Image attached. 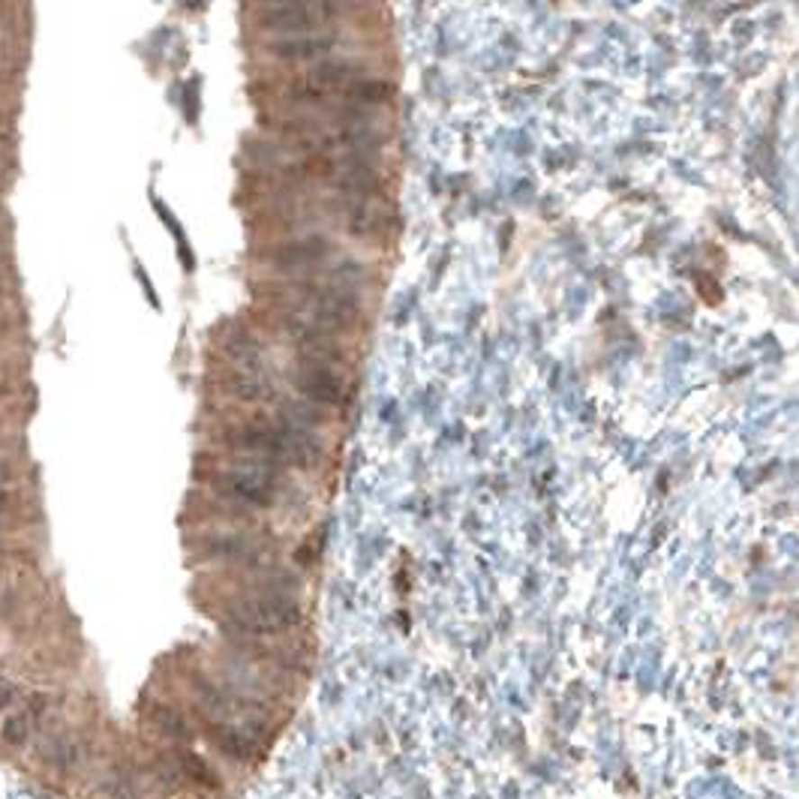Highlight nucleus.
<instances>
[{"instance_id": "18", "label": "nucleus", "mask_w": 799, "mask_h": 799, "mask_svg": "<svg viewBox=\"0 0 799 799\" xmlns=\"http://www.w3.org/2000/svg\"><path fill=\"white\" fill-rule=\"evenodd\" d=\"M15 700H19V686L0 676V709H10Z\"/></svg>"}, {"instance_id": "2", "label": "nucleus", "mask_w": 799, "mask_h": 799, "mask_svg": "<svg viewBox=\"0 0 799 799\" xmlns=\"http://www.w3.org/2000/svg\"><path fill=\"white\" fill-rule=\"evenodd\" d=\"M307 298L313 301V319L328 334L349 331L361 316V298L352 289L343 286H325V289H307Z\"/></svg>"}, {"instance_id": "11", "label": "nucleus", "mask_w": 799, "mask_h": 799, "mask_svg": "<svg viewBox=\"0 0 799 799\" xmlns=\"http://www.w3.org/2000/svg\"><path fill=\"white\" fill-rule=\"evenodd\" d=\"M346 91L349 100L358 105H382L394 100V85L388 78H355Z\"/></svg>"}, {"instance_id": "8", "label": "nucleus", "mask_w": 799, "mask_h": 799, "mask_svg": "<svg viewBox=\"0 0 799 799\" xmlns=\"http://www.w3.org/2000/svg\"><path fill=\"white\" fill-rule=\"evenodd\" d=\"M331 49H334V37H310V33H304V37H280L268 46V51L280 60H319Z\"/></svg>"}, {"instance_id": "9", "label": "nucleus", "mask_w": 799, "mask_h": 799, "mask_svg": "<svg viewBox=\"0 0 799 799\" xmlns=\"http://www.w3.org/2000/svg\"><path fill=\"white\" fill-rule=\"evenodd\" d=\"M222 388L241 403H268L274 397V385L268 382L262 370H253V367H241L238 373H232Z\"/></svg>"}, {"instance_id": "5", "label": "nucleus", "mask_w": 799, "mask_h": 799, "mask_svg": "<svg viewBox=\"0 0 799 799\" xmlns=\"http://www.w3.org/2000/svg\"><path fill=\"white\" fill-rule=\"evenodd\" d=\"M292 385L307 403H316V406H325V409L340 406L346 397L343 379H340V373H334V367L301 364L292 376Z\"/></svg>"}, {"instance_id": "3", "label": "nucleus", "mask_w": 799, "mask_h": 799, "mask_svg": "<svg viewBox=\"0 0 799 799\" xmlns=\"http://www.w3.org/2000/svg\"><path fill=\"white\" fill-rule=\"evenodd\" d=\"M328 15H337L334 4H271L262 10V28L289 33V37H304Z\"/></svg>"}, {"instance_id": "4", "label": "nucleus", "mask_w": 799, "mask_h": 799, "mask_svg": "<svg viewBox=\"0 0 799 799\" xmlns=\"http://www.w3.org/2000/svg\"><path fill=\"white\" fill-rule=\"evenodd\" d=\"M217 490L226 499L244 502V505L268 508L277 496V484L262 469H229L217 478Z\"/></svg>"}, {"instance_id": "21", "label": "nucleus", "mask_w": 799, "mask_h": 799, "mask_svg": "<svg viewBox=\"0 0 799 799\" xmlns=\"http://www.w3.org/2000/svg\"><path fill=\"white\" fill-rule=\"evenodd\" d=\"M6 505H10V490H6V487H0V511H4Z\"/></svg>"}, {"instance_id": "1", "label": "nucleus", "mask_w": 799, "mask_h": 799, "mask_svg": "<svg viewBox=\"0 0 799 799\" xmlns=\"http://www.w3.org/2000/svg\"><path fill=\"white\" fill-rule=\"evenodd\" d=\"M301 622V610L286 598H256L232 610V625L247 634H280Z\"/></svg>"}, {"instance_id": "15", "label": "nucleus", "mask_w": 799, "mask_h": 799, "mask_svg": "<svg viewBox=\"0 0 799 799\" xmlns=\"http://www.w3.org/2000/svg\"><path fill=\"white\" fill-rule=\"evenodd\" d=\"M331 277H334V286H343V289H352L355 292V286L364 280L367 271H364V265H358V262H352V259H346V262H340L334 271H331Z\"/></svg>"}, {"instance_id": "19", "label": "nucleus", "mask_w": 799, "mask_h": 799, "mask_svg": "<svg viewBox=\"0 0 799 799\" xmlns=\"http://www.w3.org/2000/svg\"><path fill=\"white\" fill-rule=\"evenodd\" d=\"M139 280H141V286H145V292H148L150 304H159V301H157V295H154V289H150V280H148V277L141 274V271H139Z\"/></svg>"}, {"instance_id": "17", "label": "nucleus", "mask_w": 799, "mask_h": 799, "mask_svg": "<svg viewBox=\"0 0 799 799\" xmlns=\"http://www.w3.org/2000/svg\"><path fill=\"white\" fill-rule=\"evenodd\" d=\"M184 769H186V776H190L193 781H199V785H213V776L208 772V767H204L199 758H193V754L184 760Z\"/></svg>"}, {"instance_id": "10", "label": "nucleus", "mask_w": 799, "mask_h": 799, "mask_svg": "<svg viewBox=\"0 0 799 799\" xmlns=\"http://www.w3.org/2000/svg\"><path fill=\"white\" fill-rule=\"evenodd\" d=\"M358 67L352 60H319L316 67L310 69V82L319 87V91H337V87H349L355 82Z\"/></svg>"}, {"instance_id": "16", "label": "nucleus", "mask_w": 799, "mask_h": 799, "mask_svg": "<svg viewBox=\"0 0 799 799\" xmlns=\"http://www.w3.org/2000/svg\"><path fill=\"white\" fill-rule=\"evenodd\" d=\"M154 724H157L166 736H184V733H186V727H184V722H181V715H177L175 709H168V706H159V709H157V713H154Z\"/></svg>"}, {"instance_id": "12", "label": "nucleus", "mask_w": 799, "mask_h": 799, "mask_svg": "<svg viewBox=\"0 0 799 799\" xmlns=\"http://www.w3.org/2000/svg\"><path fill=\"white\" fill-rule=\"evenodd\" d=\"M346 229H349V235H355V238H370L382 229V213L376 211L370 202H355V208L349 211Z\"/></svg>"}, {"instance_id": "14", "label": "nucleus", "mask_w": 799, "mask_h": 799, "mask_svg": "<svg viewBox=\"0 0 799 799\" xmlns=\"http://www.w3.org/2000/svg\"><path fill=\"white\" fill-rule=\"evenodd\" d=\"M213 736H217L222 754H229V758H241V760H244V758H250V754H253V742H250L244 733H238V731H217Z\"/></svg>"}, {"instance_id": "7", "label": "nucleus", "mask_w": 799, "mask_h": 799, "mask_svg": "<svg viewBox=\"0 0 799 799\" xmlns=\"http://www.w3.org/2000/svg\"><path fill=\"white\" fill-rule=\"evenodd\" d=\"M331 241L322 235H307L298 241H289V244H280L274 250V262L277 268H304V265H316L322 259L331 256Z\"/></svg>"}, {"instance_id": "6", "label": "nucleus", "mask_w": 799, "mask_h": 799, "mask_svg": "<svg viewBox=\"0 0 799 799\" xmlns=\"http://www.w3.org/2000/svg\"><path fill=\"white\" fill-rule=\"evenodd\" d=\"M340 186H343L346 195H352V199L358 202H373L379 199L382 190H385V181L382 175L376 172V166L367 159L364 154L352 157V163L346 166L343 177H340Z\"/></svg>"}, {"instance_id": "20", "label": "nucleus", "mask_w": 799, "mask_h": 799, "mask_svg": "<svg viewBox=\"0 0 799 799\" xmlns=\"http://www.w3.org/2000/svg\"><path fill=\"white\" fill-rule=\"evenodd\" d=\"M6 481H10V466H6L4 460H0V487H4Z\"/></svg>"}, {"instance_id": "13", "label": "nucleus", "mask_w": 799, "mask_h": 799, "mask_svg": "<svg viewBox=\"0 0 799 799\" xmlns=\"http://www.w3.org/2000/svg\"><path fill=\"white\" fill-rule=\"evenodd\" d=\"M31 727H33V718L28 713L10 715L4 722V727H0V740L10 745V749H22V745L31 740Z\"/></svg>"}]
</instances>
